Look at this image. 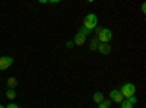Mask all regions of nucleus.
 Masks as SVG:
<instances>
[{
    "mask_svg": "<svg viewBox=\"0 0 146 108\" xmlns=\"http://www.w3.org/2000/svg\"><path fill=\"white\" fill-rule=\"evenodd\" d=\"M82 27H85L86 29H89L91 32L98 27V18H96V15L95 13H88L86 16H85V19H83V25Z\"/></svg>",
    "mask_w": 146,
    "mask_h": 108,
    "instance_id": "nucleus-1",
    "label": "nucleus"
},
{
    "mask_svg": "<svg viewBox=\"0 0 146 108\" xmlns=\"http://www.w3.org/2000/svg\"><path fill=\"white\" fill-rule=\"evenodd\" d=\"M120 93L123 95V98H130V97H133V95L136 93L135 83H130V82L123 83V85H121V88H120Z\"/></svg>",
    "mask_w": 146,
    "mask_h": 108,
    "instance_id": "nucleus-2",
    "label": "nucleus"
},
{
    "mask_svg": "<svg viewBox=\"0 0 146 108\" xmlns=\"http://www.w3.org/2000/svg\"><path fill=\"white\" fill-rule=\"evenodd\" d=\"M96 38H98V41L101 44H108L113 40V32L108 28H101V31L98 32V35H96Z\"/></svg>",
    "mask_w": 146,
    "mask_h": 108,
    "instance_id": "nucleus-3",
    "label": "nucleus"
},
{
    "mask_svg": "<svg viewBox=\"0 0 146 108\" xmlns=\"http://www.w3.org/2000/svg\"><path fill=\"white\" fill-rule=\"evenodd\" d=\"M12 64H13V58H12V57H7V56L0 57V70H6Z\"/></svg>",
    "mask_w": 146,
    "mask_h": 108,
    "instance_id": "nucleus-4",
    "label": "nucleus"
},
{
    "mask_svg": "<svg viewBox=\"0 0 146 108\" xmlns=\"http://www.w3.org/2000/svg\"><path fill=\"white\" fill-rule=\"evenodd\" d=\"M124 98H123V95L120 93V91H117V89H113L111 92H110V101H114V102H117V104H120L121 101H123Z\"/></svg>",
    "mask_w": 146,
    "mask_h": 108,
    "instance_id": "nucleus-5",
    "label": "nucleus"
},
{
    "mask_svg": "<svg viewBox=\"0 0 146 108\" xmlns=\"http://www.w3.org/2000/svg\"><path fill=\"white\" fill-rule=\"evenodd\" d=\"M85 41H86V37H83L82 34H76L75 35V40H73V44H76V45H83L85 44Z\"/></svg>",
    "mask_w": 146,
    "mask_h": 108,
    "instance_id": "nucleus-6",
    "label": "nucleus"
},
{
    "mask_svg": "<svg viewBox=\"0 0 146 108\" xmlns=\"http://www.w3.org/2000/svg\"><path fill=\"white\" fill-rule=\"evenodd\" d=\"M98 51H100L101 54H108L110 51H111V45H108V44H101V42H100Z\"/></svg>",
    "mask_w": 146,
    "mask_h": 108,
    "instance_id": "nucleus-7",
    "label": "nucleus"
},
{
    "mask_svg": "<svg viewBox=\"0 0 146 108\" xmlns=\"http://www.w3.org/2000/svg\"><path fill=\"white\" fill-rule=\"evenodd\" d=\"M104 99H105V97H104L102 92H95V93H94V101H95L96 104H101Z\"/></svg>",
    "mask_w": 146,
    "mask_h": 108,
    "instance_id": "nucleus-8",
    "label": "nucleus"
},
{
    "mask_svg": "<svg viewBox=\"0 0 146 108\" xmlns=\"http://www.w3.org/2000/svg\"><path fill=\"white\" fill-rule=\"evenodd\" d=\"M91 47H89V48L91 50H98V45H100V41H98V38H96V37H94L92 40H91V44H89Z\"/></svg>",
    "mask_w": 146,
    "mask_h": 108,
    "instance_id": "nucleus-9",
    "label": "nucleus"
},
{
    "mask_svg": "<svg viewBox=\"0 0 146 108\" xmlns=\"http://www.w3.org/2000/svg\"><path fill=\"white\" fill-rule=\"evenodd\" d=\"M16 85H18L16 78H9V79H7V86H9V89H13Z\"/></svg>",
    "mask_w": 146,
    "mask_h": 108,
    "instance_id": "nucleus-10",
    "label": "nucleus"
},
{
    "mask_svg": "<svg viewBox=\"0 0 146 108\" xmlns=\"http://www.w3.org/2000/svg\"><path fill=\"white\" fill-rule=\"evenodd\" d=\"M98 108H111V101H110V99H104L101 104H98Z\"/></svg>",
    "mask_w": 146,
    "mask_h": 108,
    "instance_id": "nucleus-11",
    "label": "nucleus"
},
{
    "mask_svg": "<svg viewBox=\"0 0 146 108\" xmlns=\"http://www.w3.org/2000/svg\"><path fill=\"white\" fill-rule=\"evenodd\" d=\"M6 97H7V99H15V98H16V92H15V89H7Z\"/></svg>",
    "mask_w": 146,
    "mask_h": 108,
    "instance_id": "nucleus-12",
    "label": "nucleus"
},
{
    "mask_svg": "<svg viewBox=\"0 0 146 108\" xmlns=\"http://www.w3.org/2000/svg\"><path fill=\"white\" fill-rule=\"evenodd\" d=\"M79 34H82L83 37H88V35H91V31L86 29L85 27H80V28H79Z\"/></svg>",
    "mask_w": 146,
    "mask_h": 108,
    "instance_id": "nucleus-13",
    "label": "nucleus"
},
{
    "mask_svg": "<svg viewBox=\"0 0 146 108\" xmlns=\"http://www.w3.org/2000/svg\"><path fill=\"white\" fill-rule=\"evenodd\" d=\"M133 107H135V105H131L129 101H124V99L120 102V108H133Z\"/></svg>",
    "mask_w": 146,
    "mask_h": 108,
    "instance_id": "nucleus-14",
    "label": "nucleus"
},
{
    "mask_svg": "<svg viewBox=\"0 0 146 108\" xmlns=\"http://www.w3.org/2000/svg\"><path fill=\"white\" fill-rule=\"evenodd\" d=\"M126 101H129L131 105H136L137 104V97H136V95H133V97H130V98H126Z\"/></svg>",
    "mask_w": 146,
    "mask_h": 108,
    "instance_id": "nucleus-15",
    "label": "nucleus"
},
{
    "mask_svg": "<svg viewBox=\"0 0 146 108\" xmlns=\"http://www.w3.org/2000/svg\"><path fill=\"white\" fill-rule=\"evenodd\" d=\"M6 108H19V105H16V104H9Z\"/></svg>",
    "mask_w": 146,
    "mask_h": 108,
    "instance_id": "nucleus-16",
    "label": "nucleus"
},
{
    "mask_svg": "<svg viewBox=\"0 0 146 108\" xmlns=\"http://www.w3.org/2000/svg\"><path fill=\"white\" fill-rule=\"evenodd\" d=\"M66 47H67V48H72V47H73V41H67Z\"/></svg>",
    "mask_w": 146,
    "mask_h": 108,
    "instance_id": "nucleus-17",
    "label": "nucleus"
},
{
    "mask_svg": "<svg viewBox=\"0 0 146 108\" xmlns=\"http://www.w3.org/2000/svg\"><path fill=\"white\" fill-rule=\"evenodd\" d=\"M142 12H143V13H146V5L145 3L142 5Z\"/></svg>",
    "mask_w": 146,
    "mask_h": 108,
    "instance_id": "nucleus-18",
    "label": "nucleus"
},
{
    "mask_svg": "<svg viewBox=\"0 0 146 108\" xmlns=\"http://www.w3.org/2000/svg\"><path fill=\"white\" fill-rule=\"evenodd\" d=\"M0 108H5V107H3V105H0Z\"/></svg>",
    "mask_w": 146,
    "mask_h": 108,
    "instance_id": "nucleus-19",
    "label": "nucleus"
}]
</instances>
